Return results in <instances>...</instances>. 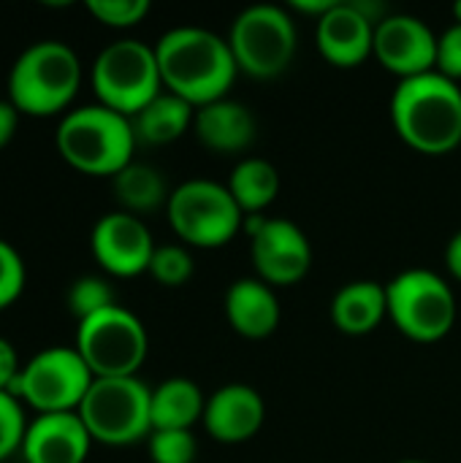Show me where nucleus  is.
Instances as JSON below:
<instances>
[{"instance_id":"f257e3e1","label":"nucleus","mask_w":461,"mask_h":463,"mask_svg":"<svg viewBox=\"0 0 461 463\" xmlns=\"http://www.w3.org/2000/svg\"><path fill=\"white\" fill-rule=\"evenodd\" d=\"M163 90L187 100L193 109L228 98L239 68L228 38L198 24L166 30L155 43Z\"/></svg>"},{"instance_id":"f03ea898","label":"nucleus","mask_w":461,"mask_h":463,"mask_svg":"<svg viewBox=\"0 0 461 463\" xmlns=\"http://www.w3.org/2000/svg\"><path fill=\"white\" fill-rule=\"evenodd\" d=\"M391 125L402 144L427 157L461 146V87L432 71L405 79L391 92Z\"/></svg>"},{"instance_id":"7ed1b4c3","label":"nucleus","mask_w":461,"mask_h":463,"mask_svg":"<svg viewBox=\"0 0 461 463\" xmlns=\"http://www.w3.org/2000/svg\"><path fill=\"white\" fill-rule=\"evenodd\" d=\"M54 144L73 171L109 179L133 163V152L139 146L130 117L101 103H87L62 114Z\"/></svg>"},{"instance_id":"20e7f679","label":"nucleus","mask_w":461,"mask_h":463,"mask_svg":"<svg viewBox=\"0 0 461 463\" xmlns=\"http://www.w3.org/2000/svg\"><path fill=\"white\" fill-rule=\"evenodd\" d=\"M82 87V60L62 41L30 43L8 71V100L27 117L68 114Z\"/></svg>"},{"instance_id":"39448f33","label":"nucleus","mask_w":461,"mask_h":463,"mask_svg":"<svg viewBox=\"0 0 461 463\" xmlns=\"http://www.w3.org/2000/svg\"><path fill=\"white\" fill-rule=\"evenodd\" d=\"M166 220L179 244L193 250H220L245 228V212L223 182L187 179L177 184L166 203Z\"/></svg>"},{"instance_id":"423d86ee","label":"nucleus","mask_w":461,"mask_h":463,"mask_svg":"<svg viewBox=\"0 0 461 463\" xmlns=\"http://www.w3.org/2000/svg\"><path fill=\"white\" fill-rule=\"evenodd\" d=\"M389 320L394 328L418 345L446 339L459 317V304L451 282L432 269H405L389 285Z\"/></svg>"},{"instance_id":"0eeeda50","label":"nucleus","mask_w":461,"mask_h":463,"mask_svg":"<svg viewBox=\"0 0 461 463\" xmlns=\"http://www.w3.org/2000/svg\"><path fill=\"white\" fill-rule=\"evenodd\" d=\"M228 46L234 52L239 73L269 81L283 76L299 46V30L285 5L255 3L242 8L228 30Z\"/></svg>"},{"instance_id":"6e6552de","label":"nucleus","mask_w":461,"mask_h":463,"mask_svg":"<svg viewBox=\"0 0 461 463\" xmlns=\"http://www.w3.org/2000/svg\"><path fill=\"white\" fill-rule=\"evenodd\" d=\"M90 84L101 106L133 119L163 92L155 46L139 38L111 41L92 60Z\"/></svg>"},{"instance_id":"1a4fd4ad","label":"nucleus","mask_w":461,"mask_h":463,"mask_svg":"<svg viewBox=\"0 0 461 463\" xmlns=\"http://www.w3.org/2000/svg\"><path fill=\"white\" fill-rule=\"evenodd\" d=\"M79 418L92 442L109 448H128L152 434V388L139 377H98L82 407Z\"/></svg>"},{"instance_id":"9d476101","label":"nucleus","mask_w":461,"mask_h":463,"mask_svg":"<svg viewBox=\"0 0 461 463\" xmlns=\"http://www.w3.org/2000/svg\"><path fill=\"white\" fill-rule=\"evenodd\" d=\"M79 355L90 366L92 377H139V369L149 353V336L144 323L125 307L114 304L76 328Z\"/></svg>"},{"instance_id":"9b49d317","label":"nucleus","mask_w":461,"mask_h":463,"mask_svg":"<svg viewBox=\"0 0 461 463\" xmlns=\"http://www.w3.org/2000/svg\"><path fill=\"white\" fill-rule=\"evenodd\" d=\"M92 383L95 377L76 347H46L22 366L8 393L38 415L79 412Z\"/></svg>"},{"instance_id":"f8f14e48","label":"nucleus","mask_w":461,"mask_h":463,"mask_svg":"<svg viewBox=\"0 0 461 463\" xmlns=\"http://www.w3.org/2000/svg\"><path fill=\"white\" fill-rule=\"evenodd\" d=\"M242 233L250 239V258L255 277L266 285L293 288L312 269V244L307 233L285 217L250 214Z\"/></svg>"},{"instance_id":"ddd939ff","label":"nucleus","mask_w":461,"mask_h":463,"mask_svg":"<svg viewBox=\"0 0 461 463\" xmlns=\"http://www.w3.org/2000/svg\"><path fill=\"white\" fill-rule=\"evenodd\" d=\"M90 250L95 263L120 279H130L149 271V260L158 250L147 222L128 212L103 214L90 233Z\"/></svg>"},{"instance_id":"4468645a","label":"nucleus","mask_w":461,"mask_h":463,"mask_svg":"<svg viewBox=\"0 0 461 463\" xmlns=\"http://www.w3.org/2000/svg\"><path fill=\"white\" fill-rule=\"evenodd\" d=\"M437 33L413 14H389L375 27L372 57L399 81L437 68Z\"/></svg>"},{"instance_id":"2eb2a0df","label":"nucleus","mask_w":461,"mask_h":463,"mask_svg":"<svg viewBox=\"0 0 461 463\" xmlns=\"http://www.w3.org/2000/svg\"><path fill=\"white\" fill-rule=\"evenodd\" d=\"M266 423V402L264 396L245 383H228L206 396L204 410V431L220 445H245Z\"/></svg>"},{"instance_id":"dca6fc26","label":"nucleus","mask_w":461,"mask_h":463,"mask_svg":"<svg viewBox=\"0 0 461 463\" xmlns=\"http://www.w3.org/2000/svg\"><path fill=\"white\" fill-rule=\"evenodd\" d=\"M315 46L321 57L334 68H359L372 57L375 24L353 5V0H337L315 22Z\"/></svg>"},{"instance_id":"f3484780","label":"nucleus","mask_w":461,"mask_h":463,"mask_svg":"<svg viewBox=\"0 0 461 463\" xmlns=\"http://www.w3.org/2000/svg\"><path fill=\"white\" fill-rule=\"evenodd\" d=\"M90 448L92 437L79 412H49L27 423L19 453L24 463H84Z\"/></svg>"},{"instance_id":"a211bd4d","label":"nucleus","mask_w":461,"mask_h":463,"mask_svg":"<svg viewBox=\"0 0 461 463\" xmlns=\"http://www.w3.org/2000/svg\"><path fill=\"white\" fill-rule=\"evenodd\" d=\"M226 320L234 334L250 342L269 339L283 320V307L272 285L258 277H239L226 290Z\"/></svg>"},{"instance_id":"6ab92c4d","label":"nucleus","mask_w":461,"mask_h":463,"mask_svg":"<svg viewBox=\"0 0 461 463\" xmlns=\"http://www.w3.org/2000/svg\"><path fill=\"white\" fill-rule=\"evenodd\" d=\"M193 133L198 144L215 155H242L253 146L258 136V122L247 103L234 100L228 95L223 100L196 109Z\"/></svg>"},{"instance_id":"aec40b11","label":"nucleus","mask_w":461,"mask_h":463,"mask_svg":"<svg viewBox=\"0 0 461 463\" xmlns=\"http://www.w3.org/2000/svg\"><path fill=\"white\" fill-rule=\"evenodd\" d=\"M331 323L345 336H367L389 317L386 285L375 279H356L342 285L329 304Z\"/></svg>"},{"instance_id":"412c9836","label":"nucleus","mask_w":461,"mask_h":463,"mask_svg":"<svg viewBox=\"0 0 461 463\" xmlns=\"http://www.w3.org/2000/svg\"><path fill=\"white\" fill-rule=\"evenodd\" d=\"M206 396L187 377H168L152 388V431H193L204 420Z\"/></svg>"},{"instance_id":"4be33fe9","label":"nucleus","mask_w":461,"mask_h":463,"mask_svg":"<svg viewBox=\"0 0 461 463\" xmlns=\"http://www.w3.org/2000/svg\"><path fill=\"white\" fill-rule=\"evenodd\" d=\"M193 119H196V109L187 100L163 90L130 122H133V133L139 144L166 146L182 138L187 130H193Z\"/></svg>"},{"instance_id":"5701e85b","label":"nucleus","mask_w":461,"mask_h":463,"mask_svg":"<svg viewBox=\"0 0 461 463\" xmlns=\"http://www.w3.org/2000/svg\"><path fill=\"white\" fill-rule=\"evenodd\" d=\"M226 187L234 195L236 206L245 212V217H250V214H266V209L280 195L283 179H280V171L274 168V163L253 155V157H242L234 165Z\"/></svg>"},{"instance_id":"b1692460","label":"nucleus","mask_w":461,"mask_h":463,"mask_svg":"<svg viewBox=\"0 0 461 463\" xmlns=\"http://www.w3.org/2000/svg\"><path fill=\"white\" fill-rule=\"evenodd\" d=\"M111 190L120 203V212H128L136 217L149 214L155 209H166L168 195H171L163 174L155 165L139 163V160H133L128 168H122L111 179Z\"/></svg>"},{"instance_id":"393cba45","label":"nucleus","mask_w":461,"mask_h":463,"mask_svg":"<svg viewBox=\"0 0 461 463\" xmlns=\"http://www.w3.org/2000/svg\"><path fill=\"white\" fill-rule=\"evenodd\" d=\"M65 304H68V312L82 323L109 307L117 304L114 298V288L109 285L106 277H98V274H84L79 277L71 288H68V296H65Z\"/></svg>"},{"instance_id":"a878e982","label":"nucleus","mask_w":461,"mask_h":463,"mask_svg":"<svg viewBox=\"0 0 461 463\" xmlns=\"http://www.w3.org/2000/svg\"><path fill=\"white\" fill-rule=\"evenodd\" d=\"M160 288H182L196 274V260L185 244H160L149 260L147 271Z\"/></svg>"},{"instance_id":"bb28decb","label":"nucleus","mask_w":461,"mask_h":463,"mask_svg":"<svg viewBox=\"0 0 461 463\" xmlns=\"http://www.w3.org/2000/svg\"><path fill=\"white\" fill-rule=\"evenodd\" d=\"M149 461L152 463H196L198 458V439L193 431H152L147 439Z\"/></svg>"},{"instance_id":"cd10ccee","label":"nucleus","mask_w":461,"mask_h":463,"mask_svg":"<svg viewBox=\"0 0 461 463\" xmlns=\"http://www.w3.org/2000/svg\"><path fill=\"white\" fill-rule=\"evenodd\" d=\"M84 8L90 11V16L95 22H101L106 27H114V30L136 27L149 14L147 0H87Z\"/></svg>"},{"instance_id":"c85d7f7f","label":"nucleus","mask_w":461,"mask_h":463,"mask_svg":"<svg viewBox=\"0 0 461 463\" xmlns=\"http://www.w3.org/2000/svg\"><path fill=\"white\" fill-rule=\"evenodd\" d=\"M24 431H27V420H24L22 402L0 391V463L22 450Z\"/></svg>"},{"instance_id":"c756f323","label":"nucleus","mask_w":461,"mask_h":463,"mask_svg":"<svg viewBox=\"0 0 461 463\" xmlns=\"http://www.w3.org/2000/svg\"><path fill=\"white\" fill-rule=\"evenodd\" d=\"M24 282H27V269L22 255L14 250V244L0 239V312L19 301Z\"/></svg>"},{"instance_id":"7c9ffc66","label":"nucleus","mask_w":461,"mask_h":463,"mask_svg":"<svg viewBox=\"0 0 461 463\" xmlns=\"http://www.w3.org/2000/svg\"><path fill=\"white\" fill-rule=\"evenodd\" d=\"M437 73L448 76L451 81H461V24H451L437 38Z\"/></svg>"},{"instance_id":"2f4dec72","label":"nucleus","mask_w":461,"mask_h":463,"mask_svg":"<svg viewBox=\"0 0 461 463\" xmlns=\"http://www.w3.org/2000/svg\"><path fill=\"white\" fill-rule=\"evenodd\" d=\"M19 372H22V366H19V355H16L14 345L5 336H0V391L8 393V388L19 377Z\"/></svg>"},{"instance_id":"473e14b6","label":"nucleus","mask_w":461,"mask_h":463,"mask_svg":"<svg viewBox=\"0 0 461 463\" xmlns=\"http://www.w3.org/2000/svg\"><path fill=\"white\" fill-rule=\"evenodd\" d=\"M16 128H19V111L8 98H0V149H5L14 141Z\"/></svg>"},{"instance_id":"72a5a7b5","label":"nucleus","mask_w":461,"mask_h":463,"mask_svg":"<svg viewBox=\"0 0 461 463\" xmlns=\"http://www.w3.org/2000/svg\"><path fill=\"white\" fill-rule=\"evenodd\" d=\"M446 269H448L451 279L461 285V231H456L446 244Z\"/></svg>"},{"instance_id":"f704fd0d","label":"nucleus","mask_w":461,"mask_h":463,"mask_svg":"<svg viewBox=\"0 0 461 463\" xmlns=\"http://www.w3.org/2000/svg\"><path fill=\"white\" fill-rule=\"evenodd\" d=\"M337 0H291V11H299V14H307V16H315V22L326 14V11H331V5H334Z\"/></svg>"},{"instance_id":"c9c22d12","label":"nucleus","mask_w":461,"mask_h":463,"mask_svg":"<svg viewBox=\"0 0 461 463\" xmlns=\"http://www.w3.org/2000/svg\"><path fill=\"white\" fill-rule=\"evenodd\" d=\"M451 14H454V22H456V24H461V0H456V3H454Z\"/></svg>"},{"instance_id":"e433bc0d","label":"nucleus","mask_w":461,"mask_h":463,"mask_svg":"<svg viewBox=\"0 0 461 463\" xmlns=\"http://www.w3.org/2000/svg\"><path fill=\"white\" fill-rule=\"evenodd\" d=\"M397 463H429V461H418V458H405V461H397Z\"/></svg>"}]
</instances>
